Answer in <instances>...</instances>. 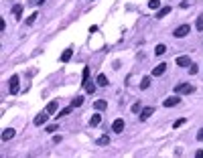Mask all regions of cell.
<instances>
[{
  "mask_svg": "<svg viewBox=\"0 0 203 158\" xmlns=\"http://www.w3.org/2000/svg\"><path fill=\"white\" fill-rule=\"evenodd\" d=\"M189 33H191V27H189V24H181V27L175 28V37L177 39H183V37H187Z\"/></svg>",
  "mask_w": 203,
  "mask_h": 158,
  "instance_id": "6da1fadb",
  "label": "cell"
},
{
  "mask_svg": "<svg viewBox=\"0 0 203 158\" xmlns=\"http://www.w3.org/2000/svg\"><path fill=\"white\" fill-rule=\"evenodd\" d=\"M193 91H195V87L191 83H179L175 87V93H193Z\"/></svg>",
  "mask_w": 203,
  "mask_h": 158,
  "instance_id": "7a4b0ae2",
  "label": "cell"
},
{
  "mask_svg": "<svg viewBox=\"0 0 203 158\" xmlns=\"http://www.w3.org/2000/svg\"><path fill=\"white\" fill-rule=\"evenodd\" d=\"M179 93H175V95H171V97H167L165 101H163V105L165 108H173V105H179Z\"/></svg>",
  "mask_w": 203,
  "mask_h": 158,
  "instance_id": "3957f363",
  "label": "cell"
},
{
  "mask_svg": "<svg viewBox=\"0 0 203 158\" xmlns=\"http://www.w3.org/2000/svg\"><path fill=\"white\" fill-rule=\"evenodd\" d=\"M49 116H51V114L47 112V110H45V112H41L37 118H35V126H43V124H45L47 120H49Z\"/></svg>",
  "mask_w": 203,
  "mask_h": 158,
  "instance_id": "277c9868",
  "label": "cell"
},
{
  "mask_svg": "<svg viewBox=\"0 0 203 158\" xmlns=\"http://www.w3.org/2000/svg\"><path fill=\"white\" fill-rule=\"evenodd\" d=\"M112 132H116V134H120V132H124V120H122V118L114 120V124H112Z\"/></svg>",
  "mask_w": 203,
  "mask_h": 158,
  "instance_id": "5b68a950",
  "label": "cell"
},
{
  "mask_svg": "<svg viewBox=\"0 0 203 158\" xmlns=\"http://www.w3.org/2000/svg\"><path fill=\"white\" fill-rule=\"evenodd\" d=\"M8 83H10V93H19V75H12Z\"/></svg>",
  "mask_w": 203,
  "mask_h": 158,
  "instance_id": "8992f818",
  "label": "cell"
},
{
  "mask_svg": "<svg viewBox=\"0 0 203 158\" xmlns=\"http://www.w3.org/2000/svg\"><path fill=\"white\" fill-rule=\"evenodd\" d=\"M177 65L179 67H189L191 65V59L185 57V55H181V57H177Z\"/></svg>",
  "mask_w": 203,
  "mask_h": 158,
  "instance_id": "52a82bcc",
  "label": "cell"
},
{
  "mask_svg": "<svg viewBox=\"0 0 203 158\" xmlns=\"http://www.w3.org/2000/svg\"><path fill=\"white\" fill-rule=\"evenodd\" d=\"M165 69H167V63H158V65L152 69V75H154V77H158V75L165 73Z\"/></svg>",
  "mask_w": 203,
  "mask_h": 158,
  "instance_id": "ba28073f",
  "label": "cell"
},
{
  "mask_svg": "<svg viewBox=\"0 0 203 158\" xmlns=\"http://www.w3.org/2000/svg\"><path fill=\"white\" fill-rule=\"evenodd\" d=\"M154 114V108H142V112H140V120H148L150 116Z\"/></svg>",
  "mask_w": 203,
  "mask_h": 158,
  "instance_id": "9c48e42d",
  "label": "cell"
},
{
  "mask_svg": "<svg viewBox=\"0 0 203 158\" xmlns=\"http://www.w3.org/2000/svg\"><path fill=\"white\" fill-rule=\"evenodd\" d=\"M14 134H16V132L12 130V128H6V130H2V140H4V142H6V140L14 138Z\"/></svg>",
  "mask_w": 203,
  "mask_h": 158,
  "instance_id": "30bf717a",
  "label": "cell"
},
{
  "mask_svg": "<svg viewBox=\"0 0 203 158\" xmlns=\"http://www.w3.org/2000/svg\"><path fill=\"white\" fill-rule=\"evenodd\" d=\"M57 108H59V104H57V101H49L45 110H47L49 114H55V112H57Z\"/></svg>",
  "mask_w": 203,
  "mask_h": 158,
  "instance_id": "8fae6325",
  "label": "cell"
},
{
  "mask_svg": "<svg viewBox=\"0 0 203 158\" xmlns=\"http://www.w3.org/2000/svg\"><path fill=\"white\" fill-rule=\"evenodd\" d=\"M71 110H73V105H67V108H63V110H61V112H59V114H57V116H55V118H57V120H61L63 116H67V114H71Z\"/></svg>",
  "mask_w": 203,
  "mask_h": 158,
  "instance_id": "7c38bea8",
  "label": "cell"
},
{
  "mask_svg": "<svg viewBox=\"0 0 203 158\" xmlns=\"http://www.w3.org/2000/svg\"><path fill=\"white\" fill-rule=\"evenodd\" d=\"M71 55H73V51L71 49H65V51H63V55H61V63H67L69 59H71Z\"/></svg>",
  "mask_w": 203,
  "mask_h": 158,
  "instance_id": "4fadbf2b",
  "label": "cell"
},
{
  "mask_svg": "<svg viewBox=\"0 0 203 158\" xmlns=\"http://www.w3.org/2000/svg\"><path fill=\"white\" fill-rule=\"evenodd\" d=\"M83 89H85L88 93H93V91H96V85H93V81H85V83H83Z\"/></svg>",
  "mask_w": 203,
  "mask_h": 158,
  "instance_id": "5bb4252c",
  "label": "cell"
},
{
  "mask_svg": "<svg viewBox=\"0 0 203 158\" xmlns=\"http://www.w3.org/2000/svg\"><path fill=\"white\" fill-rule=\"evenodd\" d=\"M96 83L102 85V87H106V85H108V77L104 73H100V75H98V79H96Z\"/></svg>",
  "mask_w": 203,
  "mask_h": 158,
  "instance_id": "9a60e30c",
  "label": "cell"
},
{
  "mask_svg": "<svg viewBox=\"0 0 203 158\" xmlns=\"http://www.w3.org/2000/svg\"><path fill=\"white\" fill-rule=\"evenodd\" d=\"M167 53V47L165 45H157V47H154V55H157V57H158V55H165Z\"/></svg>",
  "mask_w": 203,
  "mask_h": 158,
  "instance_id": "2e32d148",
  "label": "cell"
},
{
  "mask_svg": "<svg viewBox=\"0 0 203 158\" xmlns=\"http://www.w3.org/2000/svg\"><path fill=\"white\" fill-rule=\"evenodd\" d=\"M171 12V6H165V8H161V10L157 12V18H163V16H167Z\"/></svg>",
  "mask_w": 203,
  "mask_h": 158,
  "instance_id": "e0dca14e",
  "label": "cell"
},
{
  "mask_svg": "<svg viewBox=\"0 0 203 158\" xmlns=\"http://www.w3.org/2000/svg\"><path fill=\"white\" fill-rule=\"evenodd\" d=\"M81 104H83V97H81V95H77V97H73V99H71V105H73V108H79Z\"/></svg>",
  "mask_w": 203,
  "mask_h": 158,
  "instance_id": "ac0fdd59",
  "label": "cell"
},
{
  "mask_svg": "<svg viewBox=\"0 0 203 158\" xmlns=\"http://www.w3.org/2000/svg\"><path fill=\"white\" fill-rule=\"evenodd\" d=\"M98 144H100V146H106V144H110V136H100V138H98Z\"/></svg>",
  "mask_w": 203,
  "mask_h": 158,
  "instance_id": "d6986e66",
  "label": "cell"
},
{
  "mask_svg": "<svg viewBox=\"0 0 203 158\" xmlns=\"http://www.w3.org/2000/svg\"><path fill=\"white\" fill-rule=\"evenodd\" d=\"M106 105H108V104H106L104 99H98L96 104H93V108H96V110H100V112H102V110H106Z\"/></svg>",
  "mask_w": 203,
  "mask_h": 158,
  "instance_id": "ffe728a7",
  "label": "cell"
},
{
  "mask_svg": "<svg viewBox=\"0 0 203 158\" xmlns=\"http://www.w3.org/2000/svg\"><path fill=\"white\" fill-rule=\"evenodd\" d=\"M12 12H14L16 18H20V16H23V6H20V4H16V6L12 8Z\"/></svg>",
  "mask_w": 203,
  "mask_h": 158,
  "instance_id": "44dd1931",
  "label": "cell"
},
{
  "mask_svg": "<svg viewBox=\"0 0 203 158\" xmlns=\"http://www.w3.org/2000/svg\"><path fill=\"white\" fill-rule=\"evenodd\" d=\"M100 122H102V118L98 116V114H93V116L89 118V124H92V126H98V124H100Z\"/></svg>",
  "mask_w": 203,
  "mask_h": 158,
  "instance_id": "7402d4cb",
  "label": "cell"
},
{
  "mask_svg": "<svg viewBox=\"0 0 203 158\" xmlns=\"http://www.w3.org/2000/svg\"><path fill=\"white\" fill-rule=\"evenodd\" d=\"M195 28L197 31H203V14L197 16V23H195Z\"/></svg>",
  "mask_w": 203,
  "mask_h": 158,
  "instance_id": "603a6c76",
  "label": "cell"
},
{
  "mask_svg": "<svg viewBox=\"0 0 203 158\" xmlns=\"http://www.w3.org/2000/svg\"><path fill=\"white\" fill-rule=\"evenodd\" d=\"M81 81H89V67H83V75H81Z\"/></svg>",
  "mask_w": 203,
  "mask_h": 158,
  "instance_id": "cb8c5ba5",
  "label": "cell"
},
{
  "mask_svg": "<svg viewBox=\"0 0 203 158\" xmlns=\"http://www.w3.org/2000/svg\"><path fill=\"white\" fill-rule=\"evenodd\" d=\"M148 85H150V77H142V81H140V87H142V89H146Z\"/></svg>",
  "mask_w": 203,
  "mask_h": 158,
  "instance_id": "d4e9b609",
  "label": "cell"
},
{
  "mask_svg": "<svg viewBox=\"0 0 203 158\" xmlns=\"http://www.w3.org/2000/svg\"><path fill=\"white\" fill-rule=\"evenodd\" d=\"M148 6L150 8H158L161 6V0H148Z\"/></svg>",
  "mask_w": 203,
  "mask_h": 158,
  "instance_id": "484cf974",
  "label": "cell"
},
{
  "mask_svg": "<svg viewBox=\"0 0 203 158\" xmlns=\"http://www.w3.org/2000/svg\"><path fill=\"white\" fill-rule=\"evenodd\" d=\"M183 124H185V118H181V120H177V122L173 124V128H181Z\"/></svg>",
  "mask_w": 203,
  "mask_h": 158,
  "instance_id": "4316f807",
  "label": "cell"
},
{
  "mask_svg": "<svg viewBox=\"0 0 203 158\" xmlns=\"http://www.w3.org/2000/svg\"><path fill=\"white\" fill-rule=\"evenodd\" d=\"M35 18H37V12H33V14L27 18V24H33V23H35Z\"/></svg>",
  "mask_w": 203,
  "mask_h": 158,
  "instance_id": "83f0119b",
  "label": "cell"
},
{
  "mask_svg": "<svg viewBox=\"0 0 203 158\" xmlns=\"http://www.w3.org/2000/svg\"><path fill=\"white\" fill-rule=\"evenodd\" d=\"M189 73L195 75V73H197V65H193V63H191V65H189Z\"/></svg>",
  "mask_w": 203,
  "mask_h": 158,
  "instance_id": "f1b7e54d",
  "label": "cell"
},
{
  "mask_svg": "<svg viewBox=\"0 0 203 158\" xmlns=\"http://www.w3.org/2000/svg\"><path fill=\"white\" fill-rule=\"evenodd\" d=\"M132 112H134V114L140 112V104H134V105H132Z\"/></svg>",
  "mask_w": 203,
  "mask_h": 158,
  "instance_id": "f546056e",
  "label": "cell"
},
{
  "mask_svg": "<svg viewBox=\"0 0 203 158\" xmlns=\"http://www.w3.org/2000/svg\"><path fill=\"white\" fill-rule=\"evenodd\" d=\"M197 140H199V142H203V128H201L199 132H197Z\"/></svg>",
  "mask_w": 203,
  "mask_h": 158,
  "instance_id": "4dcf8cb0",
  "label": "cell"
},
{
  "mask_svg": "<svg viewBox=\"0 0 203 158\" xmlns=\"http://www.w3.org/2000/svg\"><path fill=\"white\" fill-rule=\"evenodd\" d=\"M57 130V126H55V124H51V126H47V132H55Z\"/></svg>",
  "mask_w": 203,
  "mask_h": 158,
  "instance_id": "1f68e13d",
  "label": "cell"
},
{
  "mask_svg": "<svg viewBox=\"0 0 203 158\" xmlns=\"http://www.w3.org/2000/svg\"><path fill=\"white\" fill-rule=\"evenodd\" d=\"M195 156H197V158H203V150H197V152H195Z\"/></svg>",
  "mask_w": 203,
  "mask_h": 158,
  "instance_id": "d6a6232c",
  "label": "cell"
},
{
  "mask_svg": "<svg viewBox=\"0 0 203 158\" xmlns=\"http://www.w3.org/2000/svg\"><path fill=\"white\" fill-rule=\"evenodd\" d=\"M43 2H45V0H37V4H43Z\"/></svg>",
  "mask_w": 203,
  "mask_h": 158,
  "instance_id": "836d02e7",
  "label": "cell"
}]
</instances>
